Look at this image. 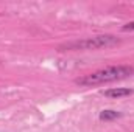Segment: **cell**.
<instances>
[{
    "mask_svg": "<svg viewBox=\"0 0 134 132\" xmlns=\"http://www.w3.org/2000/svg\"><path fill=\"white\" fill-rule=\"evenodd\" d=\"M119 42H120V39L112 36V34H101V36H95V37H87L83 40L64 44L59 47V50L61 51H67V50H98V48L117 45Z\"/></svg>",
    "mask_w": 134,
    "mask_h": 132,
    "instance_id": "2",
    "label": "cell"
},
{
    "mask_svg": "<svg viewBox=\"0 0 134 132\" xmlns=\"http://www.w3.org/2000/svg\"><path fill=\"white\" fill-rule=\"evenodd\" d=\"M122 113L117 112V110H111V109H106V110H101L100 112V120L101 121H112V120H117L120 118Z\"/></svg>",
    "mask_w": 134,
    "mask_h": 132,
    "instance_id": "4",
    "label": "cell"
},
{
    "mask_svg": "<svg viewBox=\"0 0 134 132\" xmlns=\"http://www.w3.org/2000/svg\"><path fill=\"white\" fill-rule=\"evenodd\" d=\"M122 31H134V22H130V23H126V25H123L122 27Z\"/></svg>",
    "mask_w": 134,
    "mask_h": 132,
    "instance_id": "5",
    "label": "cell"
},
{
    "mask_svg": "<svg viewBox=\"0 0 134 132\" xmlns=\"http://www.w3.org/2000/svg\"><path fill=\"white\" fill-rule=\"evenodd\" d=\"M134 90L133 89H123V87H115V89H108L103 92L104 97L108 98H123V97H130L133 95Z\"/></svg>",
    "mask_w": 134,
    "mask_h": 132,
    "instance_id": "3",
    "label": "cell"
},
{
    "mask_svg": "<svg viewBox=\"0 0 134 132\" xmlns=\"http://www.w3.org/2000/svg\"><path fill=\"white\" fill-rule=\"evenodd\" d=\"M134 73V68L130 65H111L106 68L97 70L94 73L83 75L75 79V84L80 87H92V86H100V84H108L112 81L125 79Z\"/></svg>",
    "mask_w": 134,
    "mask_h": 132,
    "instance_id": "1",
    "label": "cell"
}]
</instances>
